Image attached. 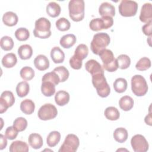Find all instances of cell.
Returning <instances> with one entry per match:
<instances>
[{"label": "cell", "instance_id": "39", "mask_svg": "<svg viewBox=\"0 0 152 152\" xmlns=\"http://www.w3.org/2000/svg\"><path fill=\"white\" fill-rule=\"evenodd\" d=\"M15 37L19 41H26L30 37V32L26 28L20 27L15 30Z\"/></svg>", "mask_w": 152, "mask_h": 152}, {"label": "cell", "instance_id": "28", "mask_svg": "<svg viewBox=\"0 0 152 152\" xmlns=\"http://www.w3.org/2000/svg\"><path fill=\"white\" fill-rule=\"evenodd\" d=\"M46 10L47 14L53 18L59 16L61 11L60 5L55 2H50L47 5Z\"/></svg>", "mask_w": 152, "mask_h": 152}, {"label": "cell", "instance_id": "27", "mask_svg": "<svg viewBox=\"0 0 152 152\" xmlns=\"http://www.w3.org/2000/svg\"><path fill=\"white\" fill-rule=\"evenodd\" d=\"M134 100L129 96H124L122 97L119 101V104L120 108L124 111L130 110L134 106Z\"/></svg>", "mask_w": 152, "mask_h": 152}, {"label": "cell", "instance_id": "23", "mask_svg": "<svg viewBox=\"0 0 152 152\" xmlns=\"http://www.w3.org/2000/svg\"><path fill=\"white\" fill-rule=\"evenodd\" d=\"M28 145L27 144L22 141L17 140L12 142L9 148V151L10 152H17V151H28Z\"/></svg>", "mask_w": 152, "mask_h": 152}, {"label": "cell", "instance_id": "8", "mask_svg": "<svg viewBox=\"0 0 152 152\" xmlns=\"http://www.w3.org/2000/svg\"><path fill=\"white\" fill-rule=\"evenodd\" d=\"M113 24V19L111 17L104 16L102 18H96L92 19L90 23L89 27L93 31H98L103 29H107L111 27Z\"/></svg>", "mask_w": 152, "mask_h": 152}, {"label": "cell", "instance_id": "16", "mask_svg": "<svg viewBox=\"0 0 152 152\" xmlns=\"http://www.w3.org/2000/svg\"><path fill=\"white\" fill-rule=\"evenodd\" d=\"M34 65L39 71H45L49 67V61L44 55H39L34 59Z\"/></svg>", "mask_w": 152, "mask_h": 152}, {"label": "cell", "instance_id": "3", "mask_svg": "<svg viewBox=\"0 0 152 152\" xmlns=\"http://www.w3.org/2000/svg\"><path fill=\"white\" fill-rule=\"evenodd\" d=\"M51 23L45 17H40L35 21L33 34L36 37L48 39L51 36Z\"/></svg>", "mask_w": 152, "mask_h": 152}, {"label": "cell", "instance_id": "13", "mask_svg": "<svg viewBox=\"0 0 152 152\" xmlns=\"http://www.w3.org/2000/svg\"><path fill=\"white\" fill-rule=\"evenodd\" d=\"M140 20L144 23H148L152 20V5L151 3H145L142 5L140 15Z\"/></svg>", "mask_w": 152, "mask_h": 152}, {"label": "cell", "instance_id": "20", "mask_svg": "<svg viewBox=\"0 0 152 152\" xmlns=\"http://www.w3.org/2000/svg\"><path fill=\"white\" fill-rule=\"evenodd\" d=\"M76 41L77 39L74 34H67L61 38L59 43L62 48L68 49L74 46L76 43Z\"/></svg>", "mask_w": 152, "mask_h": 152}, {"label": "cell", "instance_id": "42", "mask_svg": "<svg viewBox=\"0 0 152 152\" xmlns=\"http://www.w3.org/2000/svg\"><path fill=\"white\" fill-rule=\"evenodd\" d=\"M56 27L59 31H67L70 28L71 23L65 18L61 17L59 18L55 23Z\"/></svg>", "mask_w": 152, "mask_h": 152}, {"label": "cell", "instance_id": "35", "mask_svg": "<svg viewBox=\"0 0 152 152\" xmlns=\"http://www.w3.org/2000/svg\"><path fill=\"white\" fill-rule=\"evenodd\" d=\"M118 68L121 69H125L128 68L131 64L130 58L125 54H121L116 58Z\"/></svg>", "mask_w": 152, "mask_h": 152}, {"label": "cell", "instance_id": "36", "mask_svg": "<svg viewBox=\"0 0 152 152\" xmlns=\"http://www.w3.org/2000/svg\"><path fill=\"white\" fill-rule=\"evenodd\" d=\"M0 45L2 49L5 51H9L13 48L14 43L11 37L5 36L1 39Z\"/></svg>", "mask_w": 152, "mask_h": 152}, {"label": "cell", "instance_id": "37", "mask_svg": "<svg viewBox=\"0 0 152 152\" xmlns=\"http://www.w3.org/2000/svg\"><path fill=\"white\" fill-rule=\"evenodd\" d=\"M20 74L21 77L26 81H29L33 78L34 77V71L30 66H24L20 70Z\"/></svg>", "mask_w": 152, "mask_h": 152}, {"label": "cell", "instance_id": "30", "mask_svg": "<svg viewBox=\"0 0 152 152\" xmlns=\"http://www.w3.org/2000/svg\"><path fill=\"white\" fill-rule=\"evenodd\" d=\"M60 140L61 134L58 131H53L48 134L46 138V142L49 147H53L59 143Z\"/></svg>", "mask_w": 152, "mask_h": 152}, {"label": "cell", "instance_id": "29", "mask_svg": "<svg viewBox=\"0 0 152 152\" xmlns=\"http://www.w3.org/2000/svg\"><path fill=\"white\" fill-rule=\"evenodd\" d=\"M113 138L119 143L124 142L128 138V133L127 130L122 127L116 128L113 132Z\"/></svg>", "mask_w": 152, "mask_h": 152}, {"label": "cell", "instance_id": "25", "mask_svg": "<svg viewBox=\"0 0 152 152\" xmlns=\"http://www.w3.org/2000/svg\"><path fill=\"white\" fill-rule=\"evenodd\" d=\"M17 62V58L15 54L13 53H8L4 56L2 59V65L7 68H12Z\"/></svg>", "mask_w": 152, "mask_h": 152}, {"label": "cell", "instance_id": "9", "mask_svg": "<svg viewBox=\"0 0 152 152\" xmlns=\"http://www.w3.org/2000/svg\"><path fill=\"white\" fill-rule=\"evenodd\" d=\"M80 145V140L77 135L73 134L67 135L63 144L59 149V152H75Z\"/></svg>", "mask_w": 152, "mask_h": 152}, {"label": "cell", "instance_id": "32", "mask_svg": "<svg viewBox=\"0 0 152 152\" xmlns=\"http://www.w3.org/2000/svg\"><path fill=\"white\" fill-rule=\"evenodd\" d=\"M105 117L110 121H116L119 118L120 113L119 110L113 106L107 107L104 112Z\"/></svg>", "mask_w": 152, "mask_h": 152}, {"label": "cell", "instance_id": "21", "mask_svg": "<svg viewBox=\"0 0 152 152\" xmlns=\"http://www.w3.org/2000/svg\"><path fill=\"white\" fill-rule=\"evenodd\" d=\"M50 57L54 63L59 64L64 62L65 59V54L60 48L55 46L51 49Z\"/></svg>", "mask_w": 152, "mask_h": 152}, {"label": "cell", "instance_id": "17", "mask_svg": "<svg viewBox=\"0 0 152 152\" xmlns=\"http://www.w3.org/2000/svg\"><path fill=\"white\" fill-rule=\"evenodd\" d=\"M28 141L30 145L34 149L40 148L43 144L42 136L37 133H32L30 134L28 138Z\"/></svg>", "mask_w": 152, "mask_h": 152}, {"label": "cell", "instance_id": "43", "mask_svg": "<svg viewBox=\"0 0 152 152\" xmlns=\"http://www.w3.org/2000/svg\"><path fill=\"white\" fill-rule=\"evenodd\" d=\"M13 126L18 132L23 131L27 126V121L23 117L17 118L14 121Z\"/></svg>", "mask_w": 152, "mask_h": 152}, {"label": "cell", "instance_id": "1", "mask_svg": "<svg viewBox=\"0 0 152 152\" xmlns=\"http://www.w3.org/2000/svg\"><path fill=\"white\" fill-rule=\"evenodd\" d=\"M91 76L92 84L96 88L98 95L103 98L107 97L110 93V88L107 83L104 72L97 73Z\"/></svg>", "mask_w": 152, "mask_h": 152}, {"label": "cell", "instance_id": "47", "mask_svg": "<svg viewBox=\"0 0 152 152\" xmlns=\"http://www.w3.org/2000/svg\"><path fill=\"white\" fill-rule=\"evenodd\" d=\"M6 136L4 135L3 134H1L0 135V140H1V143H0V150H3L5 148L7 145V140Z\"/></svg>", "mask_w": 152, "mask_h": 152}, {"label": "cell", "instance_id": "33", "mask_svg": "<svg viewBox=\"0 0 152 152\" xmlns=\"http://www.w3.org/2000/svg\"><path fill=\"white\" fill-rule=\"evenodd\" d=\"M88 48L85 44H80L76 48L74 55L81 60L84 59L88 55Z\"/></svg>", "mask_w": 152, "mask_h": 152}, {"label": "cell", "instance_id": "19", "mask_svg": "<svg viewBox=\"0 0 152 152\" xmlns=\"http://www.w3.org/2000/svg\"><path fill=\"white\" fill-rule=\"evenodd\" d=\"M69 98L70 96L68 92L64 90H59L55 94V101L58 106H63L69 102Z\"/></svg>", "mask_w": 152, "mask_h": 152}, {"label": "cell", "instance_id": "18", "mask_svg": "<svg viewBox=\"0 0 152 152\" xmlns=\"http://www.w3.org/2000/svg\"><path fill=\"white\" fill-rule=\"evenodd\" d=\"M18 18L17 15L12 11H8L4 14L2 16V21L5 25L10 27L15 26L18 23Z\"/></svg>", "mask_w": 152, "mask_h": 152}, {"label": "cell", "instance_id": "11", "mask_svg": "<svg viewBox=\"0 0 152 152\" xmlns=\"http://www.w3.org/2000/svg\"><path fill=\"white\" fill-rule=\"evenodd\" d=\"M131 144L135 152H145L149 147L145 138L141 134L134 135L131 140Z\"/></svg>", "mask_w": 152, "mask_h": 152}, {"label": "cell", "instance_id": "48", "mask_svg": "<svg viewBox=\"0 0 152 152\" xmlns=\"http://www.w3.org/2000/svg\"><path fill=\"white\" fill-rule=\"evenodd\" d=\"M145 122L149 125L150 126H151V110H150H150H149V113L145 116L144 119Z\"/></svg>", "mask_w": 152, "mask_h": 152}, {"label": "cell", "instance_id": "2", "mask_svg": "<svg viewBox=\"0 0 152 152\" xmlns=\"http://www.w3.org/2000/svg\"><path fill=\"white\" fill-rule=\"evenodd\" d=\"M110 38L106 33H98L94 35L90 43V48L94 54L99 55V53L109 45Z\"/></svg>", "mask_w": 152, "mask_h": 152}, {"label": "cell", "instance_id": "44", "mask_svg": "<svg viewBox=\"0 0 152 152\" xmlns=\"http://www.w3.org/2000/svg\"><path fill=\"white\" fill-rule=\"evenodd\" d=\"M18 131L14 128V126H10L6 129L5 135L8 140H12L16 138L18 135Z\"/></svg>", "mask_w": 152, "mask_h": 152}, {"label": "cell", "instance_id": "40", "mask_svg": "<svg viewBox=\"0 0 152 152\" xmlns=\"http://www.w3.org/2000/svg\"><path fill=\"white\" fill-rule=\"evenodd\" d=\"M42 81H50L56 86L60 83V78L58 74L53 71L44 74L42 78Z\"/></svg>", "mask_w": 152, "mask_h": 152}, {"label": "cell", "instance_id": "10", "mask_svg": "<svg viewBox=\"0 0 152 152\" xmlns=\"http://www.w3.org/2000/svg\"><path fill=\"white\" fill-rule=\"evenodd\" d=\"M58 115L56 107L51 103H46L42 105L38 110L37 116L43 121H48L54 119Z\"/></svg>", "mask_w": 152, "mask_h": 152}, {"label": "cell", "instance_id": "22", "mask_svg": "<svg viewBox=\"0 0 152 152\" xmlns=\"http://www.w3.org/2000/svg\"><path fill=\"white\" fill-rule=\"evenodd\" d=\"M18 55L23 60L30 59L33 55V49L30 45L26 44L20 46L18 49Z\"/></svg>", "mask_w": 152, "mask_h": 152}, {"label": "cell", "instance_id": "45", "mask_svg": "<svg viewBox=\"0 0 152 152\" xmlns=\"http://www.w3.org/2000/svg\"><path fill=\"white\" fill-rule=\"evenodd\" d=\"M83 61L73 55L69 59V65L74 69H80L83 65Z\"/></svg>", "mask_w": 152, "mask_h": 152}, {"label": "cell", "instance_id": "31", "mask_svg": "<svg viewBox=\"0 0 152 152\" xmlns=\"http://www.w3.org/2000/svg\"><path fill=\"white\" fill-rule=\"evenodd\" d=\"M16 92L18 97H24L29 93L30 86L26 81H21L16 86Z\"/></svg>", "mask_w": 152, "mask_h": 152}, {"label": "cell", "instance_id": "12", "mask_svg": "<svg viewBox=\"0 0 152 152\" xmlns=\"http://www.w3.org/2000/svg\"><path fill=\"white\" fill-rule=\"evenodd\" d=\"M15 102V97L10 91H4L0 97V113H3L8 107H11Z\"/></svg>", "mask_w": 152, "mask_h": 152}, {"label": "cell", "instance_id": "6", "mask_svg": "<svg viewBox=\"0 0 152 152\" xmlns=\"http://www.w3.org/2000/svg\"><path fill=\"white\" fill-rule=\"evenodd\" d=\"M148 85L145 79L141 75H135L131 78V90L137 96H143L148 91Z\"/></svg>", "mask_w": 152, "mask_h": 152}, {"label": "cell", "instance_id": "15", "mask_svg": "<svg viewBox=\"0 0 152 152\" xmlns=\"http://www.w3.org/2000/svg\"><path fill=\"white\" fill-rule=\"evenodd\" d=\"M99 13L102 17L109 16L113 17L115 15V8L110 3L104 2L99 8Z\"/></svg>", "mask_w": 152, "mask_h": 152}, {"label": "cell", "instance_id": "46", "mask_svg": "<svg viewBox=\"0 0 152 152\" xmlns=\"http://www.w3.org/2000/svg\"><path fill=\"white\" fill-rule=\"evenodd\" d=\"M152 22H149L144 24L142 27V31L143 33L147 36H151V27Z\"/></svg>", "mask_w": 152, "mask_h": 152}, {"label": "cell", "instance_id": "14", "mask_svg": "<svg viewBox=\"0 0 152 152\" xmlns=\"http://www.w3.org/2000/svg\"><path fill=\"white\" fill-rule=\"evenodd\" d=\"M85 68L91 75L97 73L104 72L103 66L94 59H90L87 61L85 64Z\"/></svg>", "mask_w": 152, "mask_h": 152}, {"label": "cell", "instance_id": "41", "mask_svg": "<svg viewBox=\"0 0 152 152\" xmlns=\"http://www.w3.org/2000/svg\"><path fill=\"white\" fill-rule=\"evenodd\" d=\"M55 71L60 78V82L65 81L69 77V71L64 66H59L55 68L53 70Z\"/></svg>", "mask_w": 152, "mask_h": 152}, {"label": "cell", "instance_id": "34", "mask_svg": "<svg viewBox=\"0 0 152 152\" xmlns=\"http://www.w3.org/2000/svg\"><path fill=\"white\" fill-rule=\"evenodd\" d=\"M127 81L124 78H118L113 83V88L116 92L122 93L125 91L127 88Z\"/></svg>", "mask_w": 152, "mask_h": 152}, {"label": "cell", "instance_id": "26", "mask_svg": "<svg viewBox=\"0 0 152 152\" xmlns=\"http://www.w3.org/2000/svg\"><path fill=\"white\" fill-rule=\"evenodd\" d=\"M41 91L46 97H50L55 93V85L50 81H42Z\"/></svg>", "mask_w": 152, "mask_h": 152}, {"label": "cell", "instance_id": "38", "mask_svg": "<svg viewBox=\"0 0 152 152\" xmlns=\"http://www.w3.org/2000/svg\"><path fill=\"white\" fill-rule=\"evenodd\" d=\"M151 66V61L147 57L141 58L136 64L135 68L138 71H145Z\"/></svg>", "mask_w": 152, "mask_h": 152}, {"label": "cell", "instance_id": "5", "mask_svg": "<svg viewBox=\"0 0 152 152\" xmlns=\"http://www.w3.org/2000/svg\"><path fill=\"white\" fill-rule=\"evenodd\" d=\"M102 62L103 68L108 72H115L118 68L116 59L114 58L112 51L110 49H104L99 54Z\"/></svg>", "mask_w": 152, "mask_h": 152}, {"label": "cell", "instance_id": "4", "mask_svg": "<svg viewBox=\"0 0 152 152\" xmlns=\"http://www.w3.org/2000/svg\"><path fill=\"white\" fill-rule=\"evenodd\" d=\"M85 4L83 0H71L68 4L69 17L74 21L78 22L84 17Z\"/></svg>", "mask_w": 152, "mask_h": 152}, {"label": "cell", "instance_id": "7", "mask_svg": "<svg viewBox=\"0 0 152 152\" xmlns=\"http://www.w3.org/2000/svg\"><path fill=\"white\" fill-rule=\"evenodd\" d=\"M138 4L134 1L122 0L121 1L118 8L119 14L125 17L134 16L138 10Z\"/></svg>", "mask_w": 152, "mask_h": 152}, {"label": "cell", "instance_id": "24", "mask_svg": "<svg viewBox=\"0 0 152 152\" xmlns=\"http://www.w3.org/2000/svg\"><path fill=\"white\" fill-rule=\"evenodd\" d=\"M20 109L24 114L31 115L35 109L34 103L30 99H24L20 103Z\"/></svg>", "mask_w": 152, "mask_h": 152}]
</instances>
